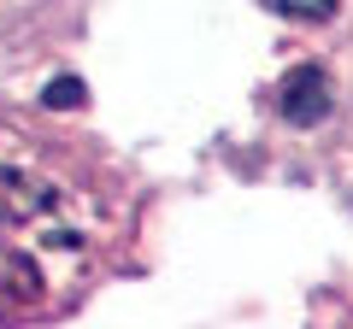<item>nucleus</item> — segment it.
Segmentation results:
<instances>
[{
    "label": "nucleus",
    "instance_id": "f257e3e1",
    "mask_svg": "<svg viewBox=\"0 0 353 329\" xmlns=\"http://www.w3.org/2000/svg\"><path fill=\"white\" fill-rule=\"evenodd\" d=\"M106 259V206L94 189L30 159H0V323L53 317Z\"/></svg>",
    "mask_w": 353,
    "mask_h": 329
},
{
    "label": "nucleus",
    "instance_id": "f03ea898",
    "mask_svg": "<svg viewBox=\"0 0 353 329\" xmlns=\"http://www.w3.org/2000/svg\"><path fill=\"white\" fill-rule=\"evenodd\" d=\"M71 0H0V59H30L65 24Z\"/></svg>",
    "mask_w": 353,
    "mask_h": 329
},
{
    "label": "nucleus",
    "instance_id": "7ed1b4c3",
    "mask_svg": "<svg viewBox=\"0 0 353 329\" xmlns=\"http://www.w3.org/2000/svg\"><path fill=\"white\" fill-rule=\"evenodd\" d=\"M324 106H330V100H324V71L306 65V71H294L289 83H283V112H289L294 124H312Z\"/></svg>",
    "mask_w": 353,
    "mask_h": 329
},
{
    "label": "nucleus",
    "instance_id": "20e7f679",
    "mask_svg": "<svg viewBox=\"0 0 353 329\" xmlns=\"http://www.w3.org/2000/svg\"><path fill=\"white\" fill-rule=\"evenodd\" d=\"M277 6H283V12H294V18H324L336 0H277Z\"/></svg>",
    "mask_w": 353,
    "mask_h": 329
}]
</instances>
